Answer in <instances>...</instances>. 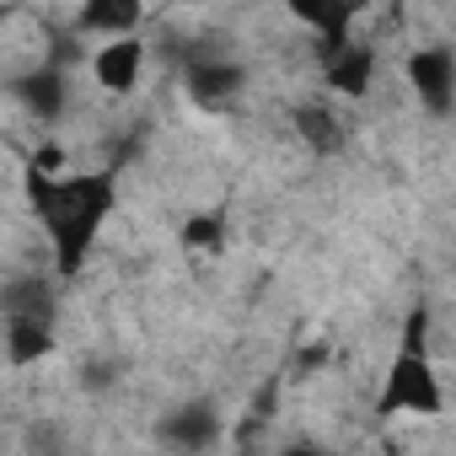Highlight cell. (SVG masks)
<instances>
[{"mask_svg":"<svg viewBox=\"0 0 456 456\" xmlns=\"http://www.w3.org/2000/svg\"><path fill=\"white\" fill-rule=\"evenodd\" d=\"M140 70H145V44L129 38V33H113V38L92 54V81H97L102 92H113V97L134 92V86H140Z\"/></svg>","mask_w":456,"mask_h":456,"instance_id":"cell-2","label":"cell"},{"mask_svg":"<svg viewBox=\"0 0 456 456\" xmlns=\"http://www.w3.org/2000/svg\"><path fill=\"white\" fill-rule=\"evenodd\" d=\"M381 408H387V413H408V408H413V413H440V381H435V370H429V360H424L419 349L397 360Z\"/></svg>","mask_w":456,"mask_h":456,"instance_id":"cell-1","label":"cell"},{"mask_svg":"<svg viewBox=\"0 0 456 456\" xmlns=\"http://www.w3.org/2000/svg\"><path fill=\"white\" fill-rule=\"evenodd\" d=\"M285 12H290L301 28L344 33V22H349V0H285Z\"/></svg>","mask_w":456,"mask_h":456,"instance_id":"cell-8","label":"cell"},{"mask_svg":"<svg viewBox=\"0 0 456 456\" xmlns=\"http://www.w3.org/2000/svg\"><path fill=\"white\" fill-rule=\"evenodd\" d=\"M134 17H140V0H86L81 6V22L97 33H129Z\"/></svg>","mask_w":456,"mask_h":456,"instance_id":"cell-9","label":"cell"},{"mask_svg":"<svg viewBox=\"0 0 456 456\" xmlns=\"http://www.w3.org/2000/svg\"><path fill=\"white\" fill-rule=\"evenodd\" d=\"M296 129H301V140H306L317 156H328V151L338 145V118H333L328 108H317V102L296 108Z\"/></svg>","mask_w":456,"mask_h":456,"instance_id":"cell-10","label":"cell"},{"mask_svg":"<svg viewBox=\"0 0 456 456\" xmlns=\"http://www.w3.org/2000/svg\"><path fill=\"white\" fill-rule=\"evenodd\" d=\"M17 97H22V108H28L33 118H60V113H65V76H60L54 65L28 70V76L17 81Z\"/></svg>","mask_w":456,"mask_h":456,"instance_id":"cell-5","label":"cell"},{"mask_svg":"<svg viewBox=\"0 0 456 456\" xmlns=\"http://www.w3.org/2000/svg\"><path fill=\"white\" fill-rule=\"evenodd\" d=\"M328 81H333L344 97H360V92L370 86V49H349V54H338L333 70H328Z\"/></svg>","mask_w":456,"mask_h":456,"instance_id":"cell-11","label":"cell"},{"mask_svg":"<svg viewBox=\"0 0 456 456\" xmlns=\"http://www.w3.org/2000/svg\"><path fill=\"white\" fill-rule=\"evenodd\" d=\"M188 92H193V102L220 108L225 97H237V92H242V65H225V60H193V65H188Z\"/></svg>","mask_w":456,"mask_h":456,"instance_id":"cell-4","label":"cell"},{"mask_svg":"<svg viewBox=\"0 0 456 456\" xmlns=\"http://www.w3.org/2000/svg\"><path fill=\"white\" fill-rule=\"evenodd\" d=\"M220 237H225V232H220V215H193V220L183 225V242H188V248H220Z\"/></svg>","mask_w":456,"mask_h":456,"instance_id":"cell-12","label":"cell"},{"mask_svg":"<svg viewBox=\"0 0 456 456\" xmlns=\"http://www.w3.org/2000/svg\"><path fill=\"white\" fill-rule=\"evenodd\" d=\"M408 81H413V92H419V102H424L429 113H451V97H456V60H451L445 44L419 49V54L408 60Z\"/></svg>","mask_w":456,"mask_h":456,"instance_id":"cell-3","label":"cell"},{"mask_svg":"<svg viewBox=\"0 0 456 456\" xmlns=\"http://www.w3.org/2000/svg\"><path fill=\"white\" fill-rule=\"evenodd\" d=\"M215 429H220V419H215L209 403H188V408L161 419V440H172V445H209Z\"/></svg>","mask_w":456,"mask_h":456,"instance_id":"cell-6","label":"cell"},{"mask_svg":"<svg viewBox=\"0 0 456 456\" xmlns=\"http://www.w3.org/2000/svg\"><path fill=\"white\" fill-rule=\"evenodd\" d=\"M54 349V333H49V317H12L6 328V360L12 365H33Z\"/></svg>","mask_w":456,"mask_h":456,"instance_id":"cell-7","label":"cell"}]
</instances>
